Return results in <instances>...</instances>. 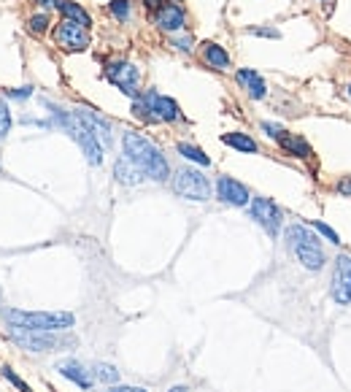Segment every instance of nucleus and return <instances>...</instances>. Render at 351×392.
Instances as JSON below:
<instances>
[{
	"label": "nucleus",
	"mask_w": 351,
	"mask_h": 392,
	"mask_svg": "<svg viewBox=\"0 0 351 392\" xmlns=\"http://www.w3.org/2000/svg\"><path fill=\"white\" fill-rule=\"evenodd\" d=\"M192 36H178V38H173V46L176 49H181V52H192Z\"/></svg>",
	"instance_id": "30"
},
{
	"label": "nucleus",
	"mask_w": 351,
	"mask_h": 392,
	"mask_svg": "<svg viewBox=\"0 0 351 392\" xmlns=\"http://www.w3.org/2000/svg\"><path fill=\"white\" fill-rule=\"evenodd\" d=\"M114 176H117V181L119 184H127V187H135V184H140L143 178H146V174L140 171L135 162L130 160V157H119V160L114 162Z\"/></svg>",
	"instance_id": "17"
},
{
	"label": "nucleus",
	"mask_w": 351,
	"mask_h": 392,
	"mask_svg": "<svg viewBox=\"0 0 351 392\" xmlns=\"http://www.w3.org/2000/svg\"><path fill=\"white\" fill-rule=\"evenodd\" d=\"M263 130H265V136H270V138H276V141L286 133V130L281 125H276V122H263Z\"/></svg>",
	"instance_id": "29"
},
{
	"label": "nucleus",
	"mask_w": 351,
	"mask_h": 392,
	"mask_svg": "<svg viewBox=\"0 0 351 392\" xmlns=\"http://www.w3.org/2000/svg\"><path fill=\"white\" fill-rule=\"evenodd\" d=\"M330 292H333V301L338 306L351 303V257L349 254H338V257H335Z\"/></svg>",
	"instance_id": "10"
},
{
	"label": "nucleus",
	"mask_w": 351,
	"mask_h": 392,
	"mask_svg": "<svg viewBox=\"0 0 351 392\" xmlns=\"http://www.w3.org/2000/svg\"><path fill=\"white\" fill-rule=\"evenodd\" d=\"M54 6H57V11L62 14V19H70V22H79V25H84L89 30V25H92V19L89 14L79 6V3H73V0H54Z\"/></svg>",
	"instance_id": "19"
},
{
	"label": "nucleus",
	"mask_w": 351,
	"mask_h": 392,
	"mask_svg": "<svg viewBox=\"0 0 351 392\" xmlns=\"http://www.w3.org/2000/svg\"><path fill=\"white\" fill-rule=\"evenodd\" d=\"M140 103L149 108V114L154 117V122H176V119H181V108H178V103H176L173 98L159 95L154 89L143 92L140 95Z\"/></svg>",
	"instance_id": "11"
},
{
	"label": "nucleus",
	"mask_w": 351,
	"mask_h": 392,
	"mask_svg": "<svg viewBox=\"0 0 351 392\" xmlns=\"http://www.w3.org/2000/svg\"><path fill=\"white\" fill-rule=\"evenodd\" d=\"M41 6H54V0H41Z\"/></svg>",
	"instance_id": "37"
},
{
	"label": "nucleus",
	"mask_w": 351,
	"mask_h": 392,
	"mask_svg": "<svg viewBox=\"0 0 351 392\" xmlns=\"http://www.w3.org/2000/svg\"><path fill=\"white\" fill-rule=\"evenodd\" d=\"M203 60L208 63L211 68H216V71H227L230 68V54L219 44H213V41L203 44Z\"/></svg>",
	"instance_id": "20"
},
{
	"label": "nucleus",
	"mask_w": 351,
	"mask_h": 392,
	"mask_svg": "<svg viewBox=\"0 0 351 392\" xmlns=\"http://www.w3.org/2000/svg\"><path fill=\"white\" fill-rule=\"evenodd\" d=\"M54 41L65 52H84V49H89V30L84 25H79V22L62 19L54 27Z\"/></svg>",
	"instance_id": "8"
},
{
	"label": "nucleus",
	"mask_w": 351,
	"mask_h": 392,
	"mask_svg": "<svg viewBox=\"0 0 351 392\" xmlns=\"http://www.w3.org/2000/svg\"><path fill=\"white\" fill-rule=\"evenodd\" d=\"M57 371L65 376L68 381H73L76 387H81V390H92V371H87L81 362H76V360H65V362H60V365H57Z\"/></svg>",
	"instance_id": "16"
},
{
	"label": "nucleus",
	"mask_w": 351,
	"mask_h": 392,
	"mask_svg": "<svg viewBox=\"0 0 351 392\" xmlns=\"http://www.w3.org/2000/svg\"><path fill=\"white\" fill-rule=\"evenodd\" d=\"M49 25H52L49 14H33V17L27 19V30H30V33H35V36L46 33V30H49Z\"/></svg>",
	"instance_id": "24"
},
{
	"label": "nucleus",
	"mask_w": 351,
	"mask_h": 392,
	"mask_svg": "<svg viewBox=\"0 0 351 392\" xmlns=\"http://www.w3.org/2000/svg\"><path fill=\"white\" fill-rule=\"evenodd\" d=\"M154 22H157L159 30H165V33H178L187 25V11L178 3H165L162 8H157Z\"/></svg>",
	"instance_id": "14"
},
{
	"label": "nucleus",
	"mask_w": 351,
	"mask_h": 392,
	"mask_svg": "<svg viewBox=\"0 0 351 392\" xmlns=\"http://www.w3.org/2000/svg\"><path fill=\"white\" fill-rule=\"evenodd\" d=\"M338 192H340V195H346V197H351V176H346V178H340V181H338Z\"/></svg>",
	"instance_id": "32"
},
{
	"label": "nucleus",
	"mask_w": 351,
	"mask_h": 392,
	"mask_svg": "<svg viewBox=\"0 0 351 392\" xmlns=\"http://www.w3.org/2000/svg\"><path fill=\"white\" fill-rule=\"evenodd\" d=\"M173 190L176 195L194 200V203H203V200L211 197V181L194 168H178L173 176Z\"/></svg>",
	"instance_id": "6"
},
{
	"label": "nucleus",
	"mask_w": 351,
	"mask_h": 392,
	"mask_svg": "<svg viewBox=\"0 0 351 392\" xmlns=\"http://www.w3.org/2000/svg\"><path fill=\"white\" fill-rule=\"evenodd\" d=\"M73 114L79 117V122L87 127L98 141H103V146L111 143V125H108V119H103L98 111H92V108H76Z\"/></svg>",
	"instance_id": "13"
},
{
	"label": "nucleus",
	"mask_w": 351,
	"mask_h": 392,
	"mask_svg": "<svg viewBox=\"0 0 351 392\" xmlns=\"http://www.w3.org/2000/svg\"><path fill=\"white\" fill-rule=\"evenodd\" d=\"M30 95H33V89H30V87H19V89H11V92H8V98H14V100L30 98Z\"/></svg>",
	"instance_id": "31"
},
{
	"label": "nucleus",
	"mask_w": 351,
	"mask_h": 392,
	"mask_svg": "<svg viewBox=\"0 0 351 392\" xmlns=\"http://www.w3.org/2000/svg\"><path fill=\"white\" fill-rule=\"evenodd\" d=\"M3 376H6V379H8V381H11V384H14L19 392H33L30 387H27V384H25V381H22V379H19L17 374H14V368H8V365H6V368H3Z\"/></svg>",
	"instance_id": "28"
},
{
	"label": "nucleus",
	"mask_w": 351,
	"mask_h": 392,
	"mask_svg": "<svg viewBox=\"0 0 351 392\" xmlns=\"http://www.w3.org/2000/svg\"><path fill=\"white\" fill-rule=\"evenodd\" d=\"M286 247L298 257V263L305 270H322L327 257L322 249V241L305 225H289L286 228Z\"/></svg>",
	"instance_id": "2"
},
{
	"label": "nucleus",
	"mask_w": 351,
	"mask_h": 392,
	"mask_svg": "<svg viewBox=\"0 0 351 392\" xmlns=\"http://www.w3.org/2000/svg\"><path fill=\"white\" fill-rule=\"evenodd\" d=\"M143 3H146V8H154V11H157L165 3H173V0H143Z\"/></svg>",
	"instance_id": "35"
},
{
	"label": "nucleus",
	"mask_w": 351,
	"mask_h": 392,
	"mask_svg": "<svg viewBox=\"0 0 351 392\" xmlns=\"http://www.w3.org/2000/svg\"><path fill=\"white\" fill-rule=\"evenodd\" d=\"M235 81H238V84L249 92V98H254V100H263L265 95H267V84H265V79L254 71V68H241V71L235 73Z\"/></svg>",
	"instance_id": "15"
},
{
	"label": "nucleus",
	"mask_w": 351,
	"mask_h": 392,
	"mask_svg": "<svg viewBox=\"0 0 351 392\" xmlns=\"http://www.w3.org/2000/svg\"><path fill=\"white\" fill-rule=\"evenodd\" d=\"M105 76H108V81H111L114 87L122 89L124 95L138 98L140 71L133 65V63H127V60H117V63H111V65L105 68Z\"/></svg>",
	"instance_id": "9"
},
{
	"label": "nucleus",
	"mask_w": 351,
	"mask_h": 392,
	"mask_svg": "<svg viewBox=\"0 0 351 392\" xmlns=\"http://www.w3.org/2000/svg\"><path fill=\"white\" fill-rule=\"evenodd\" d=\"M249 33H254V36H265V38H279V30H265V27H251Z\"/></svg>",
	"instance_id": "34"
},
{
	"label": "nucleus",
	"mask_w": 351,
	"mask_h": 392,
	"mask_svg": "<svg viewBox=\"0 0 351 392\" xmlns=\"http://www.w3.org/2000/svg\"><path fill=\"white\" fill-rule=\"evenodd\" d=\"M92 376H95L98 381H103V384H117V381H119V371H117L111 362H95V365H92Z\"/></svg>",
	"instance_id": "23"
},
{
	"label": "nucleus",
	"mask_w": 351,
	"mask_h": 392,
	"mask_svg": "<svg viewBox=\"0 0 351 392\" xmlns=\"http://www.w3.org/2000/svg\"><path fill=\"white\" fill-rule=\"evenodd\" d=\"M8 339L22 349H27V352H57V349L70 344L68 339H60V336L46 333V330H27V327H17V325L8 327Z\"/></svg>",
	"instance_id": "5"
},
{
	"label": "nucleus",
	"mask_w": 351,
	"mask_h": 392,
	"mask_svg": "<svg viewBox=\"0 0 351 392\" xmlns=\"http://www.w3.org/2000/svg\"><path fill=\"white\" fill-rule=\"evenodd\" d=\"M349 95H351V84H349Z\"/></svg>",
	"instance_id": "38"
},
{
	"label": "nucleus",
	"mask_w": 351,
	"mask_h": 392,
	"mask_svg": "<svg viewBox=\"0 0 351 392\" xmlns=\"http://www.w3.org/2000/svg\"><path fill=\"white\" fill-rule=\"evenodd\" d=\"M122 149H124V157H130V160L135 162L140 171L146 174V178L168 181V176H171V165L165 160V155H162L149 138H143L140 133H124Z\"/></svg>",
	"instance_id": "1"
},
{
	"label": "nucleus",
	"mask_w": 351,
	"mask_h": 392,
	"mask_svg": "<svg viewBox=\"0 0 351 392\" xmlns=\"http://www.w3.org/2000/svg\"><path fill=\"white\" fill-rule=\"evenodd\" d=\"M54 119L68 130V136L73 138V141L81 146V152H84V157H87L89 165H100V162H103V143L98 141L87 127L79 122V117H76V114H68V111L54 108Z\"/></svg>",
	"instance_id": "4"
},
{
	"label": "nucleus",
	"mask_w": 351,
	"mask_h": 392,
	"mask_svg": "<svg viewBox=\"0 0 351 392\" xmlns=\"http://www.w3.org/2000/svg\"><path fill=\"white\" fill-rule=\"evenodd\" d=\"M311 225H314V230L319 233V235H324L330 244H340V235H338V233H335L330 225H324V222H319V219H314Z\"/></svg>",
	"instance_id": "27"
},
{
	"label": "nucleus",
	"mask_w": 351,
	"mask_h": 392,
	"mask_svg": "<svg viewBox=\"0 0 351 392\" xmlns=\"http://www.w3.org/2000/svg\"><path fill=\"white\" fill-rule=\"evenodd\" d=\"M222 143H227V146L244 152V155H254V152H257V141H254L251 136H246V133H225V136H222Z\"/></svg>",
	"instance_id": "21"
},
{
	"label": "nucleus",
	"mask_w": 351,
	"mask_h": 392,
	"mask_svg": "<svg viewBox=\"0 0 351 392\" xmlns=\"http://www.w3.org/2000/svg\"><path fill=\"white\" fill-rule=\"evenodd\" d=\"M176 149H178V155L184 157V160L190 162H197V165H203V168H208L211 165V157L200 149V146H194V143H187V141H178L176 143Z\"/></svg>",
	"instance_id": "22"
},
{
	"label": "nucleus",
	"mask_w": 351,
	"mask_h": 392,
	"mask_svg": "<svg viewBox=\"0 0 351 392\" xmlns=\"http://www.w3.org/2000/svg\"><path fill=\"white\" fill-rule=\"evenodd\" d=\"M168 392H190V390H187L184 384H176V387H171V390H168Z\"/></svg>",
	"instance_id": "36"
},
{
	"label": "nucleus",
	"mask_w": 351,
	"mask_h": 392,
	"mask_svg": "<svg viewBox=\"0 0 351 392\" xmlns=\"http://www.w3.org/2000/svg\"><path fill=\"white\" fill-rule=\"evenodd\" d=\"M11 133V111H8V103L0 98V136H8Z\"/></svg>",
	"instance_id": "26"
},
{
	"label": "nucleus",
	"mask_w": 351,
	"mask_h": 392,
	"mask_svg": "<svg viewBox=\"0 0 351 392\" xmlns=\"http://www.w3.org/2000/svg\"><path fill=\"white\" fill-rule=\"evenodd\" d=\"M108 392H149V390H143V387H127V384H111Z\"/></svg>",
	"instance_id": "33"
},
{
	"label": "nucleus",
	"mask_w": 351,
	"mask_h": 392,
	"mask_svg": "<svg viewBox=\"0 0 351 392\" xmlns=\"http://www.w3.org/2000/svg\"><path fill=\"white\" fill-rule=\"evenodd\" d=\"M249 214H251V219H254L267 235L276 238L281 233L284 214H281V209L270 200V197H254V200L249 203Z\"/></svg>",
	"instance_id": "7"
},
{
	"label": "nucleus",
	"mask_w": 351,
	"mask_h": 392,
	"mask_svg": "<svg viewBox=\"0 0 351 392\" xmlns=\"http://www.w3.org/2000/svg\"><path fill=\"white\" fill-rule=\"evenodd\" d=\"M108 8H111V14L119 19V22H127V19H130V0H111Z\"/></svg>",
	"instance_id": "25"
},
{
	"label": "nucleus",
	"mask_w": 351,
	"mask_h": 392,
	"mask_svg": "<svg viewBox=\"0 0 351 392\" xmlns=\"http://www.w3.org/2000/svg\"><path fill=\"white\" fill-rule=\"evenodd\" d=\"M216 197H219L222 203H227V206H238V209L251 203L249 190H246L238 178H232V176H219V181H216Z\"/></svg>",
	"instance_id": "12"
},
{
	"label": "nucleus",
	"mask_w": 351,
	"mask_h": 392,
	"mask_svg": "<svg viewBox=\"0 0 351 392\" xmlns=\"http://www.w3.org/2000/svg\"><path fill=\"white\" fill-rule=\"evenodd\" d=\"M281 149L286 152V155H292V157H300V160H308L311 155H314V149H311V143L305 141V138H300L295 133H284L279 138Z\"/></svg>",
	"instance_id": "18"
},
{
	"label": "nucleus",
	"mask_w": 351,
	"mask_h": 392,
	"mask_svg": "<svg viewBox=\"0 0 351 392\" xmlns=\"http://www.w3.org/2000/svg\"><path fill=\"white\" fill-rule=\"evenodd\" d=\"M6 322L17 325V327H27V330H46V333H62L76 325V317L70 311H22V308H11L6 311Z\"/></svg>",
	"instance_id": "3"
}]
</instances>
